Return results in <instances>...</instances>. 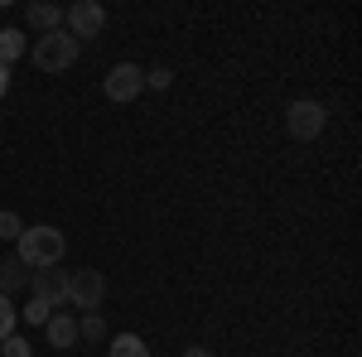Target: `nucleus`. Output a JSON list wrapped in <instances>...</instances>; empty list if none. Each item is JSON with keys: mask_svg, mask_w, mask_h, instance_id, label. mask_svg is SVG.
Listing matches in <instances>:
<instances>
[{"mask_svg": "<svg viewBox=\"0 0 362 357\" xmlns=\"http://www.w3.org/2000/svg\"><path fill=\"white\" fill-rule=\"evenodd\" d=\"M63 251H68V237L58 232L54 222H34V227L20 232V261H25V271L63 266Z\"/></svg>", "mask_w": 362, "mask_h": 357, "instance_id": "1", "label": "nucleus"}, {"mask_svg": "<svg viewBox=\"0 0 362 357\" xmlns=\"http://www.w3.org/2000/svg\"><path fill=\"white\" fill-rule=\"evenodd\" d=\"M78 54H83V44L68 34V29H49V34H39L34 39V68L39 73H63V68H73L78 63Z\"/></svg>", "mask_w": 362, "mask_h": 357, "instance_id": "2", "label": "nucleus"}, {"mask_svg": "<svg viewBox=\"0 0 362 357\" xmlns=\"http://www.w3.org/2000/svg\"><path fill=\"white\" fill-rule=\"evenodd\" d=\"M102 300H107V280H102V271H73L68 275V304H73V309L102 314Z\"/></svg>", "mask_w": 362, "mask_h": 357, "instance_id": "3", "label": "nucleus"}, {"mask_svg": "<svg viewBox=\"0 0 362 357\" xmlns=\"http://www.w3.org/2000/svg\"><path fill=\"white\" fill-rule=\"evenodd\" d=\"M63 29L83 44V39H97L102 29H107V10L97 5V0H78V5H68L63 10Z\"/></svg>", "mask_w": 362, "mask_h": 357, "instance_id": "4", "label": "nucleus"}, {"mask_svg": "<svg viewBox=\"0 0 362 357\" xmlns=\"http://www.w3.org/2000/svg\"><path fill=\"white\" fill-rule=\"evenodd\" d=\"M324 121H329V111L319 107V102H309V97L290 102V111H285V131H290L295 140H314V136H324Z\"/></svg>", "mask_w": 362, "mask_h": 357, "instance_id": "5", "label": "nucleus"}, {"mask_svg": "<svg viewBox=\"0 0 362 357\" xmlns=\"http://www.w3.org/2000/svg\"><path fill=\"white\" fill-rule=\"evenodd\" d=\"M140 87H145V73H140L136 63H116L112 73L102 78V92H107V102H136Z\"/></svg>", "mask_w": 362, "mask_h": 357, "instance_id": "6", "label": "nucleus"}, {"mask_svg": "<svg viewBox=\"0 0 362 357\" xmlns=\"http://www.w3.org/2000/svg\"><path fill=\"white\" fill-rule=\"evenodd\" d=\"M29 295L54 304V309H63V304H68V275L54 271V266H49V271H29Z\"/></svg>", "mask_w": 362, "mask_h": 357, "instance_id": "7", "label": "nucleus"}, {"mask_svg": "<svg viewBox=\"0 0 362 357\" xmlns=\"http://www.w3.org/2000/svg\"><path fill=\"white\" fill-rule=\"evenodd\" d=\"M25 25H29V29H39V34H49V29H63V5L34 0V5H25Z\"/></svg>", "mask_w": 362, "mask_h": 357, "instance_id": "8", "label": "nucleus"}, {"mask_svg": "<svg viewBox=\"0 0 362 357\" xmlns=\"http://www.w3.org/2000/svg\"><path fill=\"white\" fill-rule=\"evenodd\" d=\"M44 329H49V343H54V348H78V343H83V338H78V319L63 314V309H54V319H49Z\"/></svg>", "mask_w": 362, "mask_h": 357, "instance_id": "9", "label": "nucleus"}, {"mask_svg": "<svg viewBox=\"0 0 362 357\" xmlns=\"http://www.w3.org/2000/svg\"><path fill=\"white\" fill-rule=\"evenodd\" d=\"M25 261H20V256H10V261H0V295H5V300H10V295H20V290H25Z\"/></svg>", "mask_w": 362, "mask_h": 357, "instance_id": "10", "label": "nucleus"}, {"mask_svg": "<svg viewBox=\"0 0 362 357\" xmlns=\"http://www.w3.org/2000/svg\"><path fill=\"white\" fill-rule=\"evenodd\" d=\"M15 58H25V29H15V25H5L0 29V63L10 68Z\"/></svg>", "mask_w": 362, "mask_h": 357, "instance_id": "11", "label": "nucleus"}, {"mask_svg": "<svg viewBox=\"0 0 362 357\" xmlns=\"http://www.w3.org/2000/svg\"><path fill=\"white\" fill-rule=\"evenodd\" d=\"M107 357H150V348H145V338H136V333H116Z\"/></svg>", "mask_w": 362, "mask_h": 357, "instance_id": "12", "label": "nucleus"}, {"mask_svg": "<svg viewBox=\"0 0 362 357\" xmlns=\"http://www.w3.org/2000/svg\"><path fill=\"white\" fill-rule=\"evenodd\" d=\"M78 338H87V343H102V338H107L102 314H83V319H78Z\"/></svg>", "mask_w": 362, "mask_h": 357, "instance_id": "13", "label": "nucleus"}, {"mask_svg": "<svg viewBox=\"0 0 362 357\" xmlns=\"http://www.w3.org/2000/svg\"><path fill=\"white\" fill-rule=\"evenodd\" d=\"M49 319H54V304H44V300L29 295L25 300V324H49Z\"/></svg>", "mask_w": 362, "mask_h": 357, "instance_id": "14", "label": "nucleus"}, {"mask_svg": "<svg viewBox=\"0 0 362 357\" xmlns=\"http://www.w3.org/2000/svg\"><path fill=\"white\" fill-rule=\"evenodd\" d=\"M0 357H34V348H29V338L10 333V338H0Z\"/></svg>", "mask_w": 362, "mask_h": 357, "instance_id": "15", "label": "nucleus"}, {"mask_svg": "<svg viewBox=\"0 0 362 357\" xmlns=\"http://www.w3.org/2000/svg\"><path fill=\"white\" fill-rule=\"evenodd\" d=\"M15 324H20V309H15V300H5V295H0V338H10Z\"/></svg>", "mask_w": 362, "mask_h": 357, "instance_id": "16", "label": "nucleus"}, {"mask_svg": "<svg viewBox=\"0 0 362 357\" xmlns=\"http://www.w3.org/2000/svg\"><path fill=\"white\" fill-rule=\"evenodd\" d=\"M20 232H25V222L15 218L10 208H0V237H5V242H20Z\"/></svg>", "mask_w": 362, "mask_h": 357, "instance_id": "17", "label": "nucleus"}, {"mask_svg": "<svg viewBox=\"0 0 362 357\" xmlns=\"http://www.w3.org/2000/svg\"><path fill=\"white\" fill-rule=\"evenodd\" d=\"M169 83H174V73H169V68H145V87H155V92H165Z\"/></svg>", "mask_w": 362, "mask_h": 357, "instance_id": "18", "label": "nucleus"}, {"mask_svg": "<svg viewBox=\"0 0 362 357\" xmlns=\"http://www.w3.org/2000/svg\"><path fill=\"white\" fill-rule=\"evenodd\" d=\"M5 92H10V68L0 63V97H5Z\"/></svg>", "mask_w": 362, "mask_h": 357, "instance_id": "19", "label": "nucleus"}, {"mask_svg": "<svg viewBox=\"0 0 362 357\" xmlns=\"http://www.w3.org/2000/svg\"><path fill=\"white\" fill-rule=\"evenodd\" d=\"M184 357H218V353H208V348H184Z\"/></svg>", "mask_w": 362, "mask_h": 357, "instance_id": "20", "label": "nucleus"}]
</instances>
